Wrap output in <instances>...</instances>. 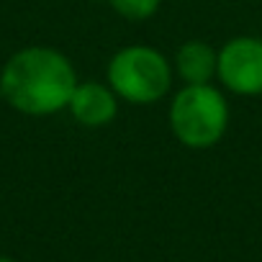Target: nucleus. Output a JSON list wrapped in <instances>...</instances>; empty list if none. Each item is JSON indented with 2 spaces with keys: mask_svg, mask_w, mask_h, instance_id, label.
<instances>
[{
  "mask_svg": "<svg viewBox=\"0 0 262 262\" xmlns=\"http://www.w3.org/2000/svg\"><path fill=\"white\" fill-rule=\"evenodd\" d=\"M216 67L219 49L201 39L183 41L172 57V72L183 85H211L216 80Z\"/></svg>",
  "mask_w": 262,
  "mask_h": 262,
  "instance_id": "423d86ee",
  "label": "nucleus"
},
{
  "mask_svg": "<svg viewBox=\"0 0 262 262\" xmlns=\"http://www.w3.org/2000/svg\"><path fill=\"white\" fill-rule=\"evenodd\" d=\"M172 59L149 44H128L118 49L105 67V82L121 103L155 105L172 88Z\"/></svg>",
  "mask_w": 262,
  "mask_h": 262,
  "instance_id": "7ed1b4c3",
  "label": "nucleus"
},
{
  "mask_svg": "<svg viewBox=\"0 0 262 262\" xmlns=\"http://www.w3.org/2000/svg\"><path fill=\"white\" fill-rule=\"evenodd\" d=\"M105 3L121 18H126L131 24H142V21H149L160 11L162 0H105Z\"/></svg>",
  "mask_w": 262,
  "mask_h": 262,
  "instance_id": "0eeeda50",
  "label": "nucleus"
},
{
  "mask_svg": "<svg viewBox=\"0 0 262 262\" xmlns=\"http://www.w3.org/2000/svg\"><path fill=\"white\" fill-rule=\"evenodd\" d=\"M72 59L44 44L24 47L0 70V98L24 116H54L67 111L77 88Z\"/></svg>",
  "mask_w": 262,
  "mask_h": 262,
  "instance_id": "f257e3e1",
  "label": "nucleus"
},
{
  "mask_svg": "<svg viewBox=\"0 0 262 262\" xmlns=\"http://www.w3.org/2000/svg\"><path fill=\"white\" fill-rule=\"evenodd\" d=\"M231 121L229 100L221 88L211 85H183L167 108V123L172 137L185 149H211L216 147Z\"/></svg>",
  "mask_w": 262,
  "mask_h": 262,
  "instance_id": "f03ea898",
  "label": "nucleus"
},
{
  "mask_svg": "<svg viewBox=\"0 0 262 262\" xmlns=\"http://www.w3.org/2000/svg\"><path fill=\"white\" fill-rule=\"evenodd\" d=\"M0 262H16L13 257H6V254H0Z\"/></svg>",
  "mask_w": 262,
  "mask_h": 262,
  "instance_id": "6e6552de",
  "label": "nucleus"
},
{
  "mask_svg": "<svg viewBox=\"0 0 262 262\" xmlns=\"http://www.w3.org/2000/svg\"><path fill=\"white\" fill-rule=\"evenodd\" d=\"M216 80L234 95H262V36L242 34L224 41L219 49Z\"/></svg>",
  "mask_w": 262,
  "mask_h": 262,
  "instance_id": "20e7f679",
  "label": "nucleus"
},
{
  "mask_svg": "<svg viewBox=\"0 0 262 262\" xmlns=\"http://www.w3.org/2000/svg\"><path fill=\"white\" fill-rule=\"evenodd\" d=\"M118 95L111 90L108 82H98V80H82L77 82L72 98H70V116L85 126V128H103L111 126L118 116Z\"/></svg>",
  "mask_w": 262,
  "mask_h": 262,
  "instance_id": "39448f33",
  "label": "nucleus"
}]
</instances>
